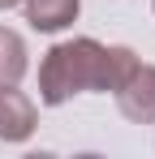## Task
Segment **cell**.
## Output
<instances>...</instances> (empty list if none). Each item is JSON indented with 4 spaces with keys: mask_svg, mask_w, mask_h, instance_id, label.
Instances as JSON below:
<instances>
[{
    "mask_svg": "<svg viewBox=\"0 0 155 159\" xmlns=\"http://www.w3.org/2000/svg\"><path fill=\"white\" fill-rule=\"evenodd\" d=\"M138 56L129 48H103L95 39H65L39 65V103L60 107L82 90H116L134 73Z\"/></svg>",
    "mask_w": 155,
    "mask_h": 159,
    "instance_id": "cell-1",
    "label": "cell"
},
{
    "mask_svg": "<svg viewBox=\"0 0 155 159\" xmlns=\"http://www.w3.org/2000/svg\"><path fill=\"white\" fill-rule=\"evenodd\" d=\"M116 103L125 112L129 120H138V125H155V65H134V73H129L116 90Z\"/></svg>",
    "mask_w": 155,
    "mask_h": 159,
    "instance_id": "cell-2",
    "label": "cell"
},
{
    "mask_svg": "<svg viewBox=\"0 0 155 159\" xmlns=\"http://www.w3.org/2000/svg\"><path fill=\"white\" fill-rule=\"evenodd\" d=\"M39 125V107L17 86H0V142H26Z\"/></svg>",
    "mask_w": 155,
    "mask_h": 159,
    "instance_id": "cell-3",
    "label": "cell"
},
{
    "mask_svg": "<svg viewBox=\"0 0 155 159\" xmlns=\"http://www.w3.org/2000/svg\"><path fill=\"white\" fill-rule=\"evenodd\" d=\"M22 4H26V22L35 30H48V34L65 30L82 9V0H22Z\"/></svg>",
    "mask_w": 155,
    "mask_h": 159,
    "instance_id": "cell-4",
    "label": "cell"
},
{
    "mask_svg": "<svg viewBox=\"0 0 155 159\" xmlns=\"http://www.w3.org/2000/svg\"><path fill=\"white\" fill-rule=\"evenodd\" d=\"M26 73V43L22 34L0 26V86H17Z\"/></svg>",
    "mask_w": 155,
    "mask_h": 159,
    "instance_id": "cell-5",
    "label": "cell"
},
{
    "mask_svg": "<svg viewBox=\"0 0 155 159\" xmlns=\"http://www.w3.org/2000/svg\"><path fill=\"white\" fill-rule=\"evenodd\" d=\"M13 4H22V0H0V9H13Z\"/></svg>",
    "mask_w": 155,
    "mask_h": 159,
    "instance_id": "cell-6",
    "label": "cell"
}]
</instances>
